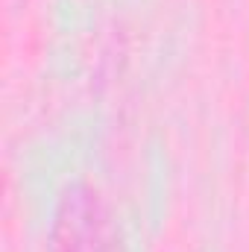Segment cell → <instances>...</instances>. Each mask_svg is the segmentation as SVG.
<instances>
[{
	"mask_svg": "<svg viewBox=\"0 0 249 252\" xmlns=\"http://www.w3.org/2000/svg\"><path fill=\"white\" fill-rule=\"evenodd\" d=\"M50 252H124L115 214L97 188L73 182L62 190L50 226Z\"/></svg>",
	"mask_w": 249,
	"mask_h": 252,
	"instance_id": "cell-1",
	"label": "cell"
}]
</instances>
